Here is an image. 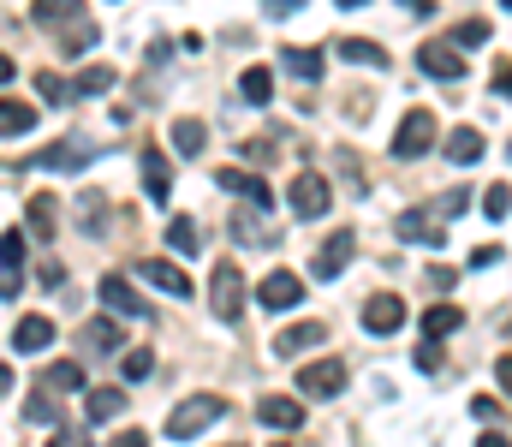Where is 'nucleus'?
Here are the masks:
<instances>
[{
  "label": "nucleus",
  "mask_w": 512,
  "mask_h": 447,
  "mask_svg": "<svg viewBox=\"0 0 512 447\" xmlns=\"http://www.w3.org/2000/svg\"><path fill=\"white\" fill-rule=\"evenodd\" d=\"M36 96H42V102H54V108H72V102H78V96H72V84H66L60 72H36Z\"/></svg>",
  "instance_id": "nucleus-31"
},
{
  "label": "nucleus",
  "mask_w": 512,
  "mask_h": 447,
  "mask_svg": "<svg viewBox=\"0 0 512 447\" xmlns=\"http://www.w3.org/2000/svg\"><path fill=\"white\" fill-rule=\"evenodd\" d=\"M489 263H501V245H477L471 251V269H489Z\"/></svg>",
  "instance_id": "nucleus-45"
},
{
  "label": "nucleus",
  "mask_w": 512,
  "mask_h": 447,
  "mask_svg": "<svg viewBox=\"0 0 512 447\" xmlns=\"http://www.w3.org/2000/svg\"><path fill=\"white\" fill-rule=\"evenodd\" d=\"M108 447H149V436H143V430H120Z\"/></svg>",
  "instance_id": "nucleus-47"
},
{
  "label": "nucleus",
  "mask_w": 512,
  "mask_h": 447,
  "mask_svg": "<svg viewBox=\"0 0 512 447\" xmlns=\"http://www.w3.org/2000/svg\"><path fill=\"white\" fill-rule=\"evenodd\" d=\"M399 322H405V298L399 293H376L364 304V328H370V334H393Z\"/></svg>",
  "instance_id": "nucleus-13"
},
{
  "label": "nucleus",
  "mask_w": 512,
  "mask_h": 447,
  "mask_svg": "<svg viewBox=\"0 0 512 447\" xmlns=\"http://www.w3.org/2000/svg\"><path fill=\"white\" fill-rule=\"evenodd\" d=\"M30 126H36V108H30V102L0 96V138H24Z\"/></svg>",
  "instance_id": "nucleus-23"
},
{
  "label": "nucleus",
  "mask_w": 512,
  "mask_h": 447,
  "mask_svg": "<svg viewBox=\"0 0 512 447\" xmlns=\"http://www.w3.org/2000/svg\"><path fill=\"white\" fill-rule=\"evenodd\" d=\"M239 96H245L251 108H268V102H274V72H268V66H245V72H239Z\"/></svg>",
  "instance_id": "nucleus-18"
},
{
  "label": "nucleus",
  "mask_w": 512,
  "mask_h": 447,
  "mask_svg": "<svg viewBox=\"0 0 512 447\" xmlns=\"http://www.w3.org/2000/svg\"><path fill=\"white\" fill-rule=\"evenodd\" d=\"M0 263H6V275L24 269V233H0Z\"/></svg>",
  "instance_id": "nucleus-37"
},
{
  "label": "nucleus",
  "mask_w": 512,
  "mask_h": 447,
  "mask_svg": "<svg viewBox=\"0 0 512 447\" xmlns=\"http://www.w3.org/2000/svg\"><path fill=\"white\" fill-rule=\"evenodd\" d=\"M453 328H465V310H459V304H429V310H423V334H429V340H447Z\"/></svg>",
  "instance_id": "nucleus-22"
},
{
  "label": "nucleus",
  "mask_w": 512,
  "mask_h": 447,
  "mask_svg": "<svg viewBox=\"0 0 512 447\" xmlns=\"http://www.w3.org/2000/svg\"><path fill=\"white\" fill-rule=\"evenodd\" d=\"M48 447H90V430H84V424H66V430L48 436Z\"/></svg>",
  "instance_id": "nucleus-41"
},
{
  "label": "nucleus",
  "mask_w": 512,
  "mask_h": 447,
  "mask_svg": "<svg viewBox=\"0 0 512 447\" xmlns=\"http://www.w3.org/2000/svg\"><path fill=\"white\" fill-rule=\"evenodd\" d=\"M483 209H489V221H507V209H512V191L501 185V179L489 185V197H483Z\"/></svg>",
  "instance_id": "nucleus-39"
},
{
  "label": "nucleus",
  "mask_w": 512,
  "mask_h": 447,
  "mask_svg": "<svg viewBox=\"0 0 512 447\" xmlns=\"http://www.w3.org/2000/svg\"><path fill=\"white\" fill-rule=\"evenodd\" d=\"M84 412L90 418H120L126 412V388H84Z\"/></svg>",
  "instance_id": "nucleus-25"
},
{
  "label": "nucleus",
  "mask_w": 512,
  "mask_h": 447,
  "mask_svg": "<svg viewBox=\"0 0 512 447\" xmlns=\"http://www.w3.org/2000/svg\"><path fill=\"white\" fill-rule=\"evenodd\" d=\"M453 281H459V269H447V263L429 269V287H435V293H453Z\"/></svg>",
  "instance_id": "nucleus-43"
},
{
  "label": "nucleus",
  "mask_w": 512,
  "mask_h": 447,
  "mask_svg": "<svg viewBox=\"0 0 512 447\" xmlns=\"http://www.w3.org/2000/svg\"><path fill=\"white\" fill-rule=\"evenodd\" d=\"M90 161H96V144H84V138H78V144H54V149L36 155V167H54V173H78V167H90Z\"/></svg>",
  "instance_id": "nucleus-15"
},
{
  "label": "nucleus",
  "mask_w": 512,
  "mask_h": 447,
  "mask_svg": "<svg viewBox=\"0 0 512 447\" xmlns=\"http://www.w3.org/2000/svg\"><path fill=\"white\" fill-rule=\"evenodd\" d=\"M48 346H54V322L48 316H24L12 328V352H48Z\"/></svg>",
  "instance_id": "nucleus-17"
},
{
  "label": "nucleus",
  "mask_w": 512,
  "mask_h": 447,
  "mask_svg": "<svg viewBox=\"0 0 512 447\" xmlns=\"http://www.w3.org/2000/svg\"><path fill=\"white\" fill-rule=\"evenodd\" d=\"M96 298H102L108 310H120V316H131V322H143V316H149V298L137 293V287H131L126 275H102V287H96Z\"/></svg>",
  "instance_id": "nucleus-6"
},
{
  "label": "nucleus",
  "mask_w": 512,
  "mask_h": 447,
  "mask_svg": "<svg viewBox=\"0 0 512 447\" xmlns=\"http://www.w3.org/2000/svg\"><path fill=\"white\" fill-rule=\"evenodd\" d=\"M120 370H126V382H149V376H155V352H149V346H137V352H126V364H120Z\"/></svg>",
  "instance_id": "nucleus-36"
},
{
  "label": "nucleus",
  "mask_w": 512,
  "mask_h": 447,
  "mask_svg": "<svg viewBox=\"0 0 512 447\" xmlns=\"http://www.w3.org/2000/svg\"><path fill=\"white\" fill-rule=\"evenodd\" d=\"M30 12H36V24H60V18H84V12H78V0H36Z\"/></svg>",
  "instance_id": "nucleus-35"
},
{
  "label": "nucleus",
  "mask_w": 512,
  "mask_h": 447,
  "mask_svg": "<svg viewBox=\"0 0 512 447\" xmlns=\"http://www.w3.org/2000/svg\"><path fill=\"white\" fill-rule=\"evenodd\" d=\"M352 251H358V239H352V227H340L322 251H316V263H310V275H322V281H334L346 263H352Z\"/></svg>",
  "instance_id": "nucleus-8"
},
{
  "label": "nucleus",
  "mask_w": 512,
  "mask_h": 447,
  "mask_svg": "<svg viewBox=\"0 0 512 447\" xmlns=\"http://www.w3.org/2000/svg\"><path fill=\"white\" fill-rule=\"evenodd\" d=\"M286 203H292V215H298V221H322V215H328V203H334V185H328L322 173H298V179H292V191H286Z\"/></svg>",
  "instance_id": "nucleus-3"
},
{
  "label": "nucleus",
  "mask_w": 512,
  "mask_h": 447,
  "mask_svg": "<svg viewBox=\"0 0 512 447\" xmlns=\"http://www.w3.org/2000/svg\"><path fill=\"white\" fill-rule=\"evenodd\" d=\"M137 275H143L149 287H161V293H173V298H191V293H197V287H191V275H185L179 263H167V257H149V263H143Z\"/></svg>",
  "instance_id": "nucleus-11"
},
{
  "label": "nucleus",
  "mask_w": 512,
  "mask_h": 447,
  "mask_svg": "<svg viewBox=\"0 0 512 447\" xmlns=\"http://www.w3.org/2000/svg\"><path fill=\"white\" fill-rule=\"evenodd\" d=\"M429 144H435V114H429V108H411V114L399 120V132H393V155H399V161H417Z\"/></svg>",
  "instance_id": "nucleus-4"
},
{
  "label": "nucleus",
  "mask_w": 512,
  "mask_h": 447,
  "mask_svg": "<svg viewBox=\"0 0 512 447\" xmlns=\"http://www.w3.org/2000/svg\"><path fill=\"white\" fill-rule=\"evenodd\" d=\"M30 233H36V239H54V233H60V203H54L48 191L30 197Z\"/></svg>",
  "instance_id": "nucleus-21"
},
{
  "label": "nucleus",
  "mask_w": 512,
  "mask_h": 447,
  "mask_svg": "<svg viewBox=\"0 0 512 447\" xmlns=\"http://www.w3.org/2000/svg\"><path fill=\"white\" fill-rule=\"evenodd\" d=\"M0 84H12V54H0Z\"/></svg>",
  "instance_id": "nucleus-50"
},
{
  "label": "nucleus",
  "mask_w": 512,
  "mask_h": 447,
  "mask_svg": "<svg viewBox=\"0 0 512 447\" xmlns=\"http://www.w3.org/2000/svg\"><path fill=\"white\" fill-rule=\"evenodd\" d=\"M340 60H352V66H376V72H382V66H393L382 42H364V36H340Z\"/></svg>",
  "instance_id": "nucleus-19"
},
{
  "label": "nucleus",
  "mask_w": 512,
  "mask_h": 447,
  "mask_svg": "<svg viewBox=\"0 0 512 447\" xmlns=\"http://www.w3.org/2000/svg\"><path fill=\"white\" fill-rule=\"evenodd\" d=\"M256 418H262L268 430H280V436H286V430H304V406H298L292 394H268V400L256 406Z\"/></svg>",
  "instance_id": "nucleus-12"
},
{
  "label": "nucleus",
  "mask_w": 512,
  "mask_h": 447,
  "mask_svg": "<svg viewBox=\"0 0 512 447\" xmlns=\"http://www.w3.org/2000/svg\"><path fill=\"white\" fill-rule=\"evenodd\" d=\"M489 36H495V30H489V24H483V18H465V24H459V30H453V42H447V48H453V54H459V48H483V42H489Z\"/></svg>",
  "instance_id": "nucleus-34"
},
{
  "label": "nucleus",
  "mask_w": 512,
  "mask_h": 447,
  "mask_svg": "<svg viewBox=\"0 0 512 447\" xmlns=\"http://www.w3.org/2000/svg\"><path fill=\"white\" fill-rule=\"evenodd\" d=\"M173 149H179V155H203V149H209L203 120H173Z\"/></svg>",
  "instance_id": "nucleus-28"
},
{
  "label": "nucleus",
  "mask_w": 512,
  "mask_h": 447,
  "mask_svg": "<svg viewBox=\"0 0 512 447\" xmlns=\"http://www.w3.org/2000/svg\"><path fill=\"white\" fill-rule=\"evenodd\" d=\"M48 388H54V394H84V364H72V358L54 364V370H48Z\"/></svg>",
  "instance_id": "nucleus-33"
},
{
  "label": "nucleus",
  "mask_w": 512,
  "mask_h": 447,
  "mask_svg": "<svg viewBox=\"0 0 512 447\" xmlns=\"http://www.w3.org/2000/svg\"><path fill=\"white\" fill-rule=\"evenodd\" d=\"M120 78H114V66H84V78L72 84V96H108Z\"/></svg>",
  "instance_id": "nucleus-30"
},
{
  "label": "nucleus",
  "mask_w": 512,
  "mask_h": 447,
  "mask_svg": "<svg viewBox=\"0 0 512 447\" xmlns=\"http://www.w3.org/2000/svg\"><path fill=\"white\" fill-rule=\"evenodd\" d=\"M471 412H477L483 424H495V418H507V406H501V400H489V394H477V400H471Z\"/></svg>",
  "instance_id": "nucleus-42"
},
{
  "label": "nucleus",
  "mask_w": 512,
  "mask_h": 447,
  "mask_svg": "<svg viewBox=\"0 0 512 447\" xmlns=\"http://www.w3.org/2000/svg\"><path fill=\"white\" fill-rule=\"evenodd\" d=\"M340 388H346V364L340 358H316V364L298 370V394H310V400H334Z\"/></svg>",
  "instance_id": "nucleus-5"
},
{
  "label": "nucleus",
  "mask_w": 512,
  "mask_h": 447,
  "mask_svg": "<svg viewBox=\"0 0 512 447\" xmlns=\"http://www.w3.org/2000/svg\"><path fill=\"white\" fill-rule=\"evenodd\" d=\"M286 72L304 78V84H316V78H322V54H316V48H286Z\"/></svg>",
  "instance_id": "nucleus-29"
},
{
  "label": "nucleus",
  "mask_w": 512,
  "mask_h": 447,
  "mask_svg": "<svg viewBox=\"0 0 512 447\" xmlns=\"http://www.w3.org/2000/svg\"><path fill=\"white\" fill-rule=\"evenodd\" d=\"M6 388H12V364H0V394H6Z\"/></svg>",
  "instance_id": "nucleus-51"
},
{
  "label": "nucleus",
  "mask_w": 512,
  "mask_h": 447,
  "mask_svg": "<svg viewBox=\"0 0 512 447\" xmlns=\"http://www.w3.org/2000/svg\"><path fill=\"white\" fill-rule=\"evenodd\" d=\"M84 340H90L96 352H114V346H120V322H96V328H84Z\"/></svg>",
  "instance_id": "nucleus-38"
},
{
  "label": "nucleus",
  "mask_w": 512,
  "mask_h": 447,
  "mask_svg": "<svg viewBox=\"0 0 512 447\" xmlns=\"http://www.w3.org/2000/svg\"><path fill=\"white\" fill-rule=\"evenodd\" d=\"M78 221H84V233H108L102 221H108V197L102 191H84L78 197Z\"/></svg>",
  "instance_id": "nucleus-32"
},
{
  "label": "nucleus",
  "mask_w": 512,
  "mask_h": 447,
  "mask_svg": "<svg viewBox=\"0 0 512 447\" xmlns=\"http://www.w3.org/2000/svg\"><path fill=\"white\" fill-rule=\"evenodd\" d=\"M322 340H328V322H298V328H280V334H274V352L292 358V352H310V346H322Z\"/></svg>",
  "instance_id": "nucleus-16"
},
{
  "label": "nucleus",
  "mask_w": 512,
  "mask_h": 447,
  "mask_svg": "<svg viewBox=\"0 0 512 447\" xmlns=\"http://www.w3.org/2000/svg\"><path fill=\"white\" fill-rule=\"evenodd\" d=\"M24 418H30V424H54V400H48V394H30V400H24Z\"/></svg>",
  "instance_id": "nucleus-40"
},
{
  "label": "nucleus",
  "mask_w": 512,
  "mask_h": 447,
  "mask_svg": "<svg viewBox=\"0 0 512 447\" xmlns=\"http://www.w3.org/2000/svg\"><path fill=\"white\" fill-rule=\"evenodd\" d=\"M298 6H304V0H262L268 18H286V12H298Z\"/></svg>",
  "instance_id": "nucleus-46"
},
{
  "label": "nucleus",
  "mask_w": 512,
  "mask_h": 447,
  "mask_svg": "<svg viewBox=\"0 0 512 447\" xmlns=\"http://www.w3.org/2000/svg\"><path fill=\"white\" fill-rule=\"evenodd\" d=\"M483 132H471V126H459L453 138H447V161H459V167H471V161H483Z\"/></svg>",
  "instance_id": "nucleus-26"
},
{
  "label": "nucleus",
  "mask_w": 512,
  "mask_h": 447,
  "mask_svg": "<svg viewBox=\"0 0 512 447\" xmlns=\"http://www.w3.org/2000/svg\"><path fill=\"white\" fill-rule=\"evenodd\" d=\"M54 42H60V54H90V48H96V24H90V18H72L66 36H54Z\"/></svg>",
  "instance_id": "nucleus-27"
},
{
  "label": "nucleus",
  "mask_w": 512,
  "mask_h": 447,
  "mask_svg": "<svg viewBox=\"0 0 512 447\" xmlns=\"http://www.w3.org/2000/svg\"><path fill=\"white\" fill-rule=\"evenodd\" d=\"M24 293V281H18V275H0V298H18Z\"/></svg>",
  "instance_id": "nucleus-48"
},
{
  "label": "nucleus",
  "mask_w": 512,
  "mask_h": 447,
  "mask_svg": "<svg viewBox=\"0 0 512 447\" xmlns=\"http://www.w3.org/2000/svg\"><path fill=\"white\" fill-rule=\"evenodd\" d=\"M393 233H399L405 245H429V251H441V239H447V227H429L423 209H405V215L393 221Z\"/></svg>",
  "instance_id": "nucleus-14"
},
{
  "label": "nucleus",
  "mask_w": 512,
  "mask_h": 447,
  "mask_svg": "<svg viewBox=\"0 0 512 447\" xmlns=\"http://www.w3.org/2000/svg\"><path fill=\"white\" fill-rule=\"evenodd\" d=\"M167 245H173L179 257H197V251H203V233H197V221H191V215H173V221H167Z\"/></svg>",
  "instance_id": "nucleus-24"
},
{
  "label": "nucleus",
  "mask_w": 512,
  "mask_h": 447,
  "mask_svg": "<svg viewBox=\"0 0 512 447\" xmlns=\"http://www.w3.org/2000/svg\"><path fill=\"white\" fill-rule=\"evenodd\" d=\"M143 191H149V203H167L173 197V161H167V149H143Z\"/></svg>",
  "instance_id": "nucleus-9"
},
{
  "label": "nucleus",
  "mask_w": 512,
  "mask_h": 447,
  "mask_svg": "<svg viewBox=\"0 0 512 447\" xmlns=\"http://www.w3.org/2000/svg\"><path fill=\"white\" fill-rule=\"evenodd\" d=\"M209 310L221 322H239V310H245V275H239V263H215V275H209Z\"/></svg>",
  "instance_id": "nucleus-2"
},
{
  "label": "nucleus",
  "mask_w": 512,
  "mask_h": 447,
  "mask_svg": "<svg viewBox=\"0 0 512 447\" xmlns=\"http://www.w3.org/2000/svg\"><path fill=\"white\" fill-rule=\"evenodd\" d=\"M417 370H441V346H435V340L417 346Z\"/></svg>",
  "instance_id": "nucleus-44"
},
{
  "label": "nucleus",
  "mask_w": 512,
  "mask_h": 447,
  "mask_svg": "<svg viewBox=\"0 0 512 447\" xmlns=\"http://www.w3.org/2000/svg\"><path fill=\"white\" fill-rule=\"evenodd\" d=\"M334 6H340V12H346V6H352V12H358V6H370V0H334Z\"/></svg>",
  "instance_id": "nucleus-52"
},
{
  "label": "nucleus",
  "mask_w": 512,
  "mask_h": 447,
  "mask_svg": "<svg viewBox=\"0 0 512 447\" xmlns=\"http://www.w3.org/2000/svg\"><path fill=\"white\" fill-rule=\"evenodd\" d=\"M256 304H262V310H292V304H304V281L280 269V275H268V281L256 287Z\"/></svg>",
  "instance_id": "nucleus-10"
},
{
  "label": "nucleus",
  "mask_w": 512,
  "mask_h": 447,
  "mask_svg": "<svg viewBox=\"0 0 512 447\" xmlns=\"http://www.w3.org/2000/svg\"><path fill=\"white\" fill-rule=\"evenodd\" d=\"M417 66H423L429 78H441V84H459V78H465V54H453L447 42H423V48H417Z\"/></svg>",
  "instance_id": "nucleus-7"
},
{
  "label": "nucleus",
  "mask_w": 512,
  "mask_h": 447,
  "mask_svg": "<svg viewBox=\"0 0 512 447\" xmlns=\"http://www.w3.org/2000/svg\"><path fill=\"white\" fill-rule=\"evenodd\" d=\"M221 418H227V400H221V394H191V400L173 406L167 436H173V442H191V436H203V430L221 424Z\"/></svg>",
  "instance_id": "nucleus-1"
},
{
  "label": "nucleus",
  "mask_w": 512,
  "mask_h": 447,
  "mask_svg": "<svg viewBox=\"0 0 512 447\" xmlns=\"http://www.w3.org/2000/svg\"><path fill=\"white\" fill-rule=\"evenodd\" d=\"M477 447H507V436H501V430H483V442Z\"/></svg>",
  "instance_id": "nucleus-49"
},
{
  "label": "nucleus",
  "mask_w": 512,
  "mask_h": 447,
  "mask_svg": "<svg viewBox=\"0 0 512 447\" xmlns=\"http://www.w3.org/2000/svg\"><path fill=\"white\" fill-rule=\"evenodd\" d=\"M215 179H221V185H227V191H245V197H251L256 209H268V203H274V197H268V185H262V179H256V173H245V167H221V173H215Z\"/></svg>",
  "instance_id": "nucleus-20"
}]
</instances>
